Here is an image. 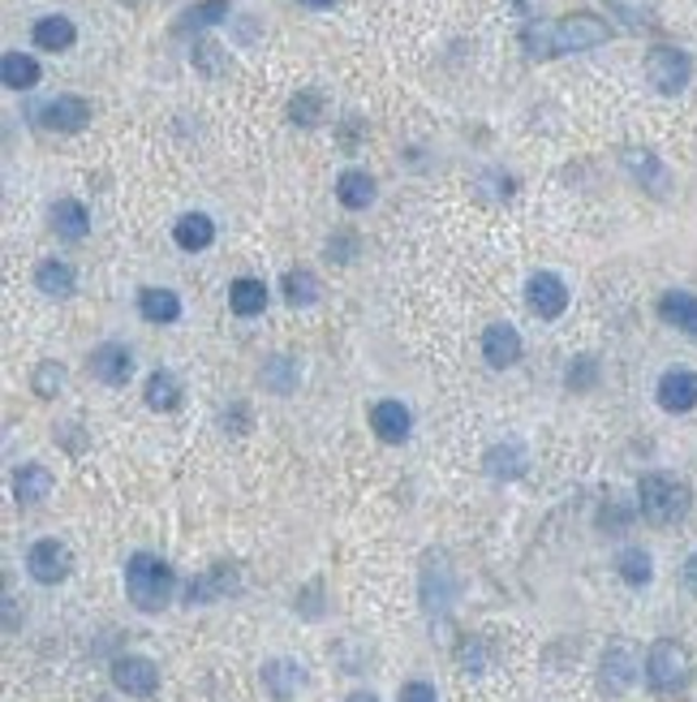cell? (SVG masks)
<instances>
[{
  "instance_id": "obj_20",
  "label": "cell",
  "mask_w": 697,
  "mask_h": 702,
  "mask_svg": "<svg viewBox=\"0 0 697 702\" xmlns=\"http://www.w3.org/2000/svg\"><path fill=\"white\" fill-rule=\"evenodd\" d=\"M74 39H78V31L65 13H48L35 22V48H44V52H65V48H74Z\"/></svg>"
},
{
  "instance_id": "obj_10",
  "label": "cell",
  "mask_w": 697,
  "mask_h": 702,
  "mask_svg": "<svg viewBox=\"0 0 697 702\" xmlns=\"http://www.w3.org/2000/svg\"><path fill=\"white\" fill-rule=\"evenodd\" d=\"M90 375H95L99 384H108V388H121V384H130V375H134V358H130L125 346H117V341L95 346V350H90Z\"/></svg>"
},
{
  "instance_id": "obj_23",
  "label": "cell",
  "mask_w": 697,
  "mask_h": 702,
  "mask_svg": "<svg viewBox=\"0 0 697 702\" xmlns=\"http://www.w3.org/2000/svg\"><path fill=\"white\" fill-rule=\"evenodd\" d=\"M659 315H663V324H672V328L697 337V298L694 293H681V289L663 293V298H659Z\"/></svg>"
},
{
  "instance_id": "obj_31",
  "label": "cell",
  "mask_w": 697,
  "mask_h": 702,
  "mask_svg": "<svg viewBox=\"0 0 697 702\" xmlns=\"http://www.w3.org/2000/svg\"><path fill=\"white\" fill-rule=\"evenodd\" d=\"M229 9H233V0H203V4H194V9H185V13H181L176 31H181V35H189V31H207V26L224 22V17H229Z\"/></svg>"
},
{
  "instance_id": "obj_39",
  "label": "cell",
  "mask_w": 697,
  "mask_h": 702,
  "mask_svg": "<svg viewBox=\"0 0 697 702\" xmlns=\"http://www.w3.org/2000/svg\"><path fill=\"white\" fill-rule=\"evenodd\" d=\"M573 366H577V371H568V384H573V388H586V384L595 379V358H577Z\"/></svg>"
},
{
  "instance_id": "obj_24",
  "label": "cell",
  "mask_w": 697,
  "mask_h": 702,
  "mask_svg": "<svg viewBox=\"0 0 697 702\" xmlns=\"http://www.w3.org/2000/svg\"><path fill=\"white\" fill-rule=\"evenodd\" d=\"M52 229H57L65 242L87 238V229H90L87 207H83L78 198H57V203H52Z\"/></svg>"
},
{
  "instance_id": "obj_9",
  "label": "cell",
  "mask_w": 697,
  "mask_h": 702,
  "mask_svg": "<svg viewBox=\"0 0 697 702\" xmlns=\"http://www.w3.org/2000/svg\"><path fill=\"white\" fill-rule=\"evenodd\" d=\"M39 121H44L48 130L78 134V130H87L90 125V104L83 95H57V99H48V104L39 108Z\"/></svg>"
},
{
  "instance_id": "obj_34",
  "label": "cell",
  "mask_w": 697,
  "mask_h": 702,
  "mask_svg": "<svg viewBox=\"0 0 697 702\" xmlns=\"http://www.w3.org/2000/svg\"><path fill=\"white\" fill-rule=\"evenodd\" d=\"M262 388L276 392V397H289V392L297 388V366H293L289 358H271V362L262 366Z\"/></svg>"
},
{
  "instance_id": "obj_6",
  "label": "cell",
  "mask_w": 697,
  "mask_h": 702,
  "mask_svg": "<svg viewBox=\"0 0 697 702\" xmlns=\"http://www.w3.org/2000/svg\"><path fill=\"white\" fill-rule=\"evenodd\" d=\"M646 78H650V87L655 90L676 95V90L689 87L694 61H689L681 48H650V57H646Z\"/></svg>"
},
{
  "instance_id": "obj_38",
  "label": "cell",
  "mask_w": 697,
  "mask_h": 702,
  "mask_svg": "<svg viewBox=\"0 0 697 702\" xmlns=\"http://www.w3.org/2000/svg\"><path fill=\"white\" fill-rule=\"evenodd\" d=\"M396 702H439V699H436V686H427V681H409V686H401Z\"/></svg>"
},
{
  "instance_id": "obj_29",
  "label": "cell",
  "mask_w": 697,
  "mask_h": 702,
  "mask_svg": "<svg viewBox=\"0 0 697 702\" xmlns=\"http://www.w3.org/2000/svg\"><path fill=\"white\" fill-rule=\"evenodd\" d=\"M0 78H4V87L9 90L39 87V61H35V57H26V52H4V61H0Z\"/></svg>"
},
{
  "instance_id": "obj_16",
  "label": "cell",
  "mask_w": 697,
  "mask_h": 702,
  "mask_svg": "<svg viewBox=\"0 0 697 702\" xmlns=\"http://www.w3.org/2000/svg\"><path fill=\"white\" fill-rule=\"evenodd\" d=\"M423 604L431 616H443L452 604V573L443 565V556H427V573H423Z\"/></svg>"
},
{
  "instance_id": "obj_32",
  "label": "cell",
  "mask_w": 697,
  "mask_h": 702,
  "mask_svg": "<svg viewBox=\"0 0 697 702\" xmlns=\"http://www.w3.org/2000/svg\"><path fill=\"white\" fill-rule=\"evenodd\" d=\"M615 573H620L628 586H646V582L655 578V560H650V552H641V547H624V552L615 556Z\"/></svg>"
},
{
  "instance_id": "obj_1",
  "label": "cell",
  "mask_w": 697,
  "mask_h": 702,
  "mask_svg": "<svg viewBox=\"0 0 697 702\" xmlns=\"http://www.w3.org/2000/svg\"><path fill=\"white\" fill-rule=\"evenodd\" d=\"M611 39V26L595 13H568L560 22H529L522 31V48L534 61L564 57V52H586Z\"/></svg>"
},
{
  "instance_id": "obj_21",
  "label": "cell",
  "mask_w": 697,
  "mask_h": 702,
  "mask_svg": "<svg viewBox=\"0 0 697 702\" xmlns=\"http://www.w3.org/2000/svg\"><path fill=\"white\" fill-rule=\"evenodd\" d=\"M229 306H233V315L255 319V315H262V306H267V285H262L259 276H237L229 285Z\"/></svg>"
},
{
  "instance_id": "obj_15",
  "label": "cell",
  "mask_w": 697,
  "mask_h": 702,
  "mask_svg": "<svg viewBox=\"0 0 697 702\" xmlns=\"http://www.w3.org/2000/svg\"><path fill=\"white\" fill-rule=\"evenodd\" d=\"M13 496L17 505H44L52 496V470H44L39 461H26L13 470Z\"/></svg>"
},
{
  "instance_id": "obj_35",
  "label": "cell",
  "mask_w": 697,
  "mask_h": 702,
  "mask_svg": "<svg viewBox=\"0 0 697 702\" xmlns=\"http://www.w3.org/2000/svg\"><path fill=\"white\" fill-rule=\"evenodd\" d=\"M289 117H293L297 125H319V117H323V95H319V90H302V95H293Z\"/></svg>"
},
{
  "instance_id": "obj_37",
  "label": "cell",
  "mask_w": 697,
  "mask_h": 702,
  "mask_svg": "<svg viewBox=\"0 0 697 702\" xmlns=\"http://www.w3.org/2000/svg\"><path fill=\"white\" fill-rule=\"evenodd\" d=\"M61 384H65V371H61L57 362H39V366H35V392H39V397H57Z\"/></svg>"
},
{
  "instance_id": "obj_33",
  "label": "cell",
  "mask_w": 697,
  "mask_h": 702,
  "mask_svg": "<svg viewBox=\"0 0 697 702\" xmlns=\"http://www.w3.org/2000/svg\"><path fill=\"white\" fill-rule=\"evenodd\" d=\"M284 298H289L293 306H315V302L323 298V285H319V276H315V271L297 267V271H289V276H284Z\"/></svg>"
},
{
  "instance_id": "obj_44",
  "label": "cell",
  "mask_w": 697,
  "mask_h": 702,
  "mask_svg": "<svg viewBox=\"0 0 697 702\" xmlns=\"http://www.w3.org/2000/svg\"><path fill=\"white\" fill-rule=\"evenodd\" d=\"M517 4H522L525 13H534V0H517Z\"/></svg>"
},
{
  "instance_id": "obj_27",
  "label": "cell",
  "mask_w": 697,
  "mask_h": 702,
  "mask_svg": "<svg viewBox=\"0 0 697 702\" xmlns=\"http://www.w3.org/2000/svg\"><path fill=\"white\" fill-rule=\"evenodd\" d=\"M624 169L637 177L646 190H655V194H663V190H668V169L659 165V156H655V152H637V147H628V152H624Z\"/></svg>"
},
{
  "instance_id": "obj_14",
  "label": "cell",
  "mask_w": 697,
  "mask_h": 702,
  "mask_svg": "<svg viewBox=\"0 0 697 702\" xmlns=\"http://www.w3.org/2000/svg\"><path fill=\"white\" fill-rule=\"evenodd\" d=\"M370 427H375V436L383 439V444H401V439H409L414 419H409V410H405L401 401H375Z\"/></svg>"
},
{
  "instance_id": "obj_3",
  "label": "cell",
  "mask_w": 697,
  "mask_h": 702,
  "mask_svg": "<svg viewBox=\"0 0 697 702\" xmlns=\"http://www.w3.org/2000/svg\"><path fill=\"white\" fill-rule=\"evenodd\" d=\"M689 505H694V492H689V483H681L676 474H646L641 483H637V509H641V518L646 522H655V526H672V522H681L685 513H689Z\"/></svg>"
},
{
  "instance_id": "obj_12",
  "label": "cell",
  "mask_w": 697,
  "mask_h": 702,
  "mask_svg": "<svg viewBox=\"0 0 697 702\" xmlns=\"http://www.w3.org/2000/svg\"><path fill=\"white\" fill-rule=\"evenodd\" d=\"M659 406L668 414H689L697 406V375L694 371H668L659 379Z\"/></svg>"
},
{
  "instance_id": "obj_36",
  "label": "cell",
  "mask_w": 697,
  "mask_h": 702,
  "mask_svg": "<svg viewBox=\"0 0 697 702\" xmlns=\"http://www.w3.org/2000/svg\"><path fill=\"white\" fill-rule=\"evenodd\" d=\"M194 65L207 74V78H220L229 70V57L220 52V44H194Z\"/></svg>"
},
{
  "instance_id": "obj_40",
  "label": "cell",
  "mask_w": 697,
  "mask_h": 702,
  "mask_svg": "<svg viewBox=\"0 0 697 702\" xmlns=\"http://www.w3.org/2000/svg\"><path fill=\"white\" fill-rule=\"evenodd\" d=\"M461 664H465L469 673H482V646H478V642L465 646V651H461Z\"/></svg>"
},
{
  "instance_id": "obj_18",
  "label": "cell",
  "mask_w": 697,
  "mask_h": 702,
  "mask_svg": "<svg viewBox=\"0 0 697 702\" xmlns=\"http://www.w3.org/2000/svg\"><path fill=\"white\" fill-rule=\"evenodd\" d=\"M173 242L181 246V251H189V255L207 251V246L216 242V220H211V216H203V211H185V216L173 225Z\"/></svg>"
},
{
  "instance_id": "obj_28",
  "label": "cell",
  "mask_w": 697,
  "mask_h": 702,
  "mask_svg": "<svg viewBox=\"0 0 697 702\" xmlns=\"http://www.w3.org/2000/svg\"><path fill=\"white\" fill-rule=\"evenodd\" d=\"M302 681H306V673L293 664V659H271L267 668H262V686L276 694V699H293L297 690H302Z\"/></svg>"
},
{
  "instance_id": "obj_41",
  "label": "cell",
  "mask_w": 697,
  "mask_h": 702,
  "mask_svg": "<svg viewBox=\"0 0 697 702\" xmlns=\"http://www.w3.org/2000/svg\"><path fill=\"white\" fill-rule=\"evenodd\" d=\"M685 582H689V586L697 591V552L689 556V565H685Z\"/></svg>"
},
{
  "instance_id": "obj_26",
  "label": "cell",
  "mask_w": 697,
  "mask_h": 702,
  "mask_svg": "<svg viewBox=\"0 0 697 702\" xmlns=\"http://www.w3.org/2000/svg\"><path fill=\"white\" fill-rule=\"evenodd\" d=\"M138 311L147 324H176L181 319V298L173 289H143L138 293Z\"/></svg>"
},
{
  "instance_id": "obj_2",
  "label": "cell",
  "mask_w": 697,
  "mask_h": 702,
  "mask_svg": "<svg viewBox=\"0 0 697 702\" xmlns=\"http://www.w3.org/2000/svg\"><path fill=\"white\" fill-rule=\"evenodd\" d=\"M125 595L138 613H164L176 595V573L169 560L151 552H134L125 565Z\"/></svg>"
},
{
  "instance_id": "obj_8",
  "label": "cell",
  "mask_w": 697,
  "mask_h": 702,
  "mask_svg": "<svg viewBox=\"0 0 697 702\" xmlns=\"http://www.w3.org/2000/svg\"><path fill=\"white\" fill-rule=\"evenodd\" d=\"M525 298H529V311L538 319H560L568 311V285L555 271H534L529 285H525Z\"/></svg>"
},
{
  "instance_id": "obj_43",
  "label": "cell",
  "mask_w": 697,
  "mask_h": 702,
  "mask_svg": "<svg viewBox=\"0 0 697 702\" xmlns=\"http://www.w3.org/2000/svg\"><path fill=\"white\" fill-rule=\"evenodd\" d=\"M297 4H306V9H328L332 0H297Z\"/></svg>"
},
{
  "instance_id": "obj_30",
  "label": "cell",
  "mask_w": 697,
  "mask_h": 702,
  "mask_svg": "<svg viewBox=\"0 0 697 702\" xmlns=\"http://www.w3.org/2000/svg\"><path fill=\"white\" fill-rule=\"evenodd\" d=\"M143 401L151 406V410H176L181 406V384H176L173 371H151L147 375V388H143Z\"/></svg>"
},
{
  "instance_id": "obj_25",
  "label": "cell",
  "mask_w": 697,
  "mask_h": 702,
  "mask_svg": "<svg viewBox=\"0 0 697 702\" xmlns=\"http://www.w3.org/2000/svg\"><path fill=\"white\" fill-rule=\"evenodd\" d=\"M35 289L48 293V298H74L78 280H74V267L61 264V259H44L35 267Z\"/></svg>"
},
{
  "instance_id": "obj_11",
  "label": "cell",
  "mask_w": 697,
  "mask_h": 702,
  "mask_svg": "<svg viewBox=\"0 0 697 702\" xmlns=\"http://www.w3.org/2000/svg\"><path fill=\"white\" fill-rule=\"evenodd\" d=\"M522 332L517 328H509V324H491L487 332H482V358H487V366H517L522 362Z\"/></svg>"
},
{
  "instance_id": "obj_42",
  "label": "cell",
  "mask_w": 697,
  "mask_h": 702,
  "mask_svg": "<svg viewBox=\"0 0 697 702\" xmlns=\"http://www.w3.org/2000/svg\"><path fill=\"white\" fill-rule=\"evenodd\" d=\"M345 702H379V699H375V694H366V690H357V694H348Z\"/></svg>"
},
{
  "instance_id": "obj_45",
  "label": "cell",
  "mask_w": 697,
  "mask_h": 702,
  "mask_svg": "<svg viewBox=\"0 0 697 702\" xmlns=\"http://www.w3.org/2000/svg\"><path fill=\"white\" fill-rule=\"evenodd\" d=\"M130 4H138V0H130Z\"/></svg>"
},
{
  "instance_id": "obj_13",
  "label": "cell",
  "mask_w": 697,
  "mask_h": 702,
  "mask_svg": "<svg viewBox=\"0 0 697 702\" xmlns=\"http://www.w3.org/2000/svg\"><path fill=\"white\" fill-rule=\"evenodd\" d=\"M229 591H237V569L216 565V569H207L203 578H194V582L185 586V604H189V608H194V604H211V600H224Z\"/></svg>"
},
{
  "instance_id": "obj_22",
  "label": "cell",
  "mask_w": 697,
  "mask_h": 702,
  "mask_svg": "<svg viewBox=\"0 0 697 702\" xmlns=\"http://www.w3.org/2000/svg\"><path fill=\"white\" fill-rule=\"evenodd\" d=\"M337 198H341V207H348V211L370 207L375 203V177L366 173V169H345V173L337 177Z\"/></svg>"
},
{
  "instance_id": "obj_5",
  "label": "cell",
  "mask_w": 697,
  "mask_h": 702,
  "mask_svg": "<svg viewBox=\"0 0 697 702\" xmlns=\"http://www.w3.org/2000/svg\"><path fill=\"white\" fill-rule=\"evenodd\" d=\"M26 573L39 582V586H57L74 573V552L61 543V538H39L30 552H26Z\"/></svg>"
},
{
  "instance_id": "obj_7",
  "label": "cell",
  "mask_w": 697,
  "mask_h": 702,
  "mask_svg": "<svg viewBox=\"0 0 697 702\" xmlns=\"http://www.w3.org/2000/svg\"><path fill=\"white\" fill-rule=\"evenodd\" d=\"M112 686L130 699H151L160 690V668L147 655H121L112 664Z\"/></svg>"
},
{
  "instance_id": "obj_4",
  "label": "cell",
  "mask_w": 697,
  "mask_h": 702,
  "mask_svg": "<svg viewBox=\"0 0 697 702\" xmlns=\"http://www.w3.org/2000/svg\"><path fill=\"white\" fill-rule=\"evenodd\" d=\"M646 681H650L659 694L685 690V681H689V651H685L681 642H672V638H659V642L650 646V655H646Z\"/></svg>"
},
{
  "instance_id": "obj_19",
  "label": "cell",
  "mask_w": 697,
  "mask_h": 702,
  "mask_svg": "<svg viewBox=\"0 0 697 702\" xmlns=\"http://www.w3.org/2000/svg\"><path fill=\"white\" fill-rule=\"evenodd\" d=\"M599 673H603V690L608 694H624L633 686V677H637V659H633V651L624 642H615V646H608Z\"/></svg>"
},
{
  "instance_id": "obj_17",
  "label": "cell",
  "mask_w": 697,
  "mask_h": 702,
  "mask_svg": "<svg viewBox=\"0 0 697 702\" xmlns=\"http://www.w3.org/2000/svg\"><path fill=\"white\" fill-rule=\"evenodd\" d=\"M482 470H487L491 479H522L525 470H529V452H525L522 439H504V444H496V448L487 452Z\"/></svg>"
}]
</instances>
